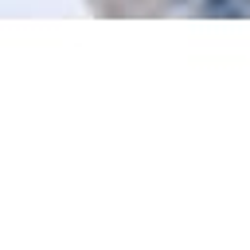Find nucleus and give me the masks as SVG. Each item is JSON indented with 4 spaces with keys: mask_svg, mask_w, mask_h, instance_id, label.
<instances>
[{
    "mask_svg": "<svg viewBox=\"0 0 250 250\" xmlns=\"http://www.w3.org/2000/svg\"><path fill=\"white\" fill-rule=\"evenodd\" d=\"M203 16H215V20H242V16H250V0H203Z\"/></svg>",
    "mask_w": 250,
    "mask_h": 250,
    "instance_id": "nucleus-1",
    "label": "nucleus"
}]
</instances>
